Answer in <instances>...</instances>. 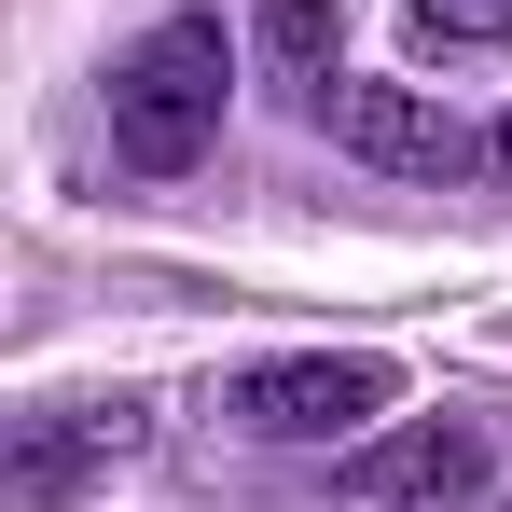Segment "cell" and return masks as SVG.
<instances>
[{
	"label": "cell",
	"instance_id": "1",
	"mask_svg": "<svg viewBox=\"0 0 512 512\" xmlns=\"http://www.w3.org/2000/svg\"><path fill=\"white\" fill-rule=\"evenodd\" d=\"M222 139V28L208 14H167L111 56V153L139 180H180L194 153Z\"/></svg>",
	"mask_w": 512,
	"mask_h": 512
},
{
	"label": "cell",
	"instance_id": "2",
	"mask_svg": "<svg viewBox=\"0 0 512 512\" xmlns=\"http://www.w3.org/2000/svg\"><path fill=\"white\" fill-rule=\"evenodd\" d=\"M388 402H402V360H374V346H305V360L222 374V429H250V443H360Z\"/></svg>",
	"mask_w": 512,
	"mask_h": 512
},
{
	"label": "cell",
	"instance_id": "3",
	"mask_svg": "<svg viewBox=\"0 0 512 512\" xmlns=\"http://www.w3.org/2000/svg\"><path fill=\"white\" fill-rule=\"evenodd\" d=\"M319 125H333V153H360L388 180H485L499 167V139L471 111H443L429 84H319Z\"/></svg>",
	"mask_w": 512,
	"mask_h": 512
},
{
	"label": "cell",
	"instance_id": "4",
	"mask_svg": "<svg viewBox=\"0 0 512 512\" xmlns=\"http://www.w3.org/2000/svg\"><path fill=\"white\" fill-rule=\"evenodd\" d=\"M360 512H457L471 485H485V429H457V416H416V429H388V443H360L333 471Z\"/></svg>",
	"mask_w": 512,
	"mask_h": 512
},
{
	"label": "cell",
	"instance_id": "5",
	"mask_svg": "<svg viewBox=\"0 0 512 512\" xmlns=\"http://www.w3.org/2000/svg\"><path fill=\"white\" fill-rule=\"evenodd\" d=\"M111 457H139V402H42L14 429V499H70Z\"/></svg>",
	"mask_w": 512,
	"mask_h": 512
},
{
	"label": "cell",
	"instance_id": "6",
	"mask_svg": "<svg viewBox=\"0 0 512 512\" xmlns=\"http://www.w3.org/2000/svg\"><path fill=\"white\" fill-rule=\"evenodd\" d=\"M250 42L277 56V70H333V42H346V0H263V14H250Z\"/></svg>",
	"mask_w": 512,
	"mask_h": 512
},
{
	"label": "cell",
	"instance_id": "7",
	"mask_svg": "<svg viewBox=\"0 0 512 512\" xmlns=\"http://www.w3.org/2000/svg\"><path fill=\"white\" fill-rule=\"evenodd\" d=\"M416 42H443V56H485V42H512V0H416Z\"/></svg>",
	"mask_w": 512,
	"mask_h": 512
},
{
	"label": "cell",
	"instance_id": "8",
	"mask_svg": "<svg viewBox=\"0 0 512 512\" xmlns=\"http://www.w3.org/2000/svg\"><path fill=\"white\" fill-rule=\"evenodd\" d=\"M499 167H512V125H499Z\"/></svg>",
	"mask_w": 512,
	"mask_h": 512
}]
</instances>
